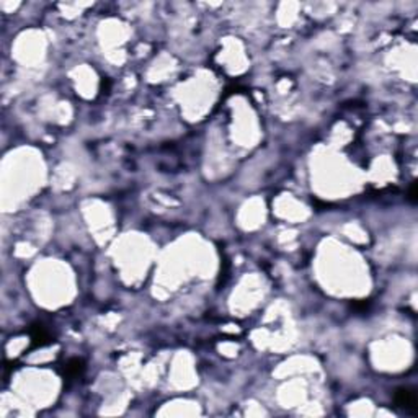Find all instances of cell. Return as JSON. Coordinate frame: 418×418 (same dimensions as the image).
<instances>
[{"label": "cell", "mask_w": 418, "mask_h": 418, "mask_svg": "<svg viewBox=\"0 0 418 418\" xmlns=\"http://www.w3.org/2000/svg\"><path fill=\"white\" fill-rule=\"evenodd\" d=\"M83 369H85V366H83V361L79 358H74L65 363V369H64V374L67 377H77L80 376Z\"/></svg>", "instance_id": "7a4b0ae2"}, {"label": "cell", "mask_w": 418, "mask_h": 418, "mask_svg": "<svg viewBox=\"0 0 418 418\" xmlns=\"http://www.w3.org/2000/svg\"><path fill=\"white\" fill-rule=\"evenodd\" d=\"M395 404L399 407H404L405 410H414L417 405V397L409 389H399L395 392Z\"/></svg>", "instance_id": "6da1fadb"}, {"label": "cell", "mask_w": 418, "mask_h": 418, "mask_svg": "<svg viewBox=\"0 0 418 418\" xmlns=\"http://www.w3.org/2000/svg\"><path fill=\"white\" fill-rule=\"evenodd\" d=\"M33 340H35V345H46L51 342V335L44 330V327L41 325H35L33 327Z\"/></svg>", "instance_id": "3957f363"}]
</instances>
